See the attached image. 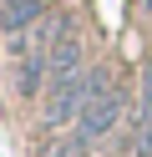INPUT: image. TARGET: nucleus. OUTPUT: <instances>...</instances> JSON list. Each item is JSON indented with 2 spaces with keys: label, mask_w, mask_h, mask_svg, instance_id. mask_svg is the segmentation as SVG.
<instances>
[{
  "label": "nucleus",
  "mask_w": 152,
  "mask_h": 157,
  "mask_svg": "<svg viewBox=\"0 0 152 157\" xmlns=\"http://www.w3.org/2000/svg\"><path fill=\"white\" fill-rule=\"evenodd\" d=\"M122 106H127V101H122V91H117V81H111V76H107V81H101L96 91H91V101H86V112H81V122H76V137H81V142H96V137H107L111 127L122 122Z\"/></svg>",
  "instance_id": "nucleus-2"
},
{
  "label": "nucleus",
  "mask_w": 152,
  "mask_h": 157,
  "mask_svg": "<svg viewBox=\"0 0 152 157\" xmlns=\"http://www.w3.org/2000/svg\"><path fill=\"white\" fill-rule=\"evenodd\" d=\"M107 81V71H76L66 76V81H51L46 86V122L51 127H66V122H81V112H86L91 91Z\"/></svg>",
  "instance_id": "nucleus-1"
},
{
  "label": "nucleus",
  "mask_w": 152,
  "mask_h": 157,
  "mask_svg": "<svg viewBox=\"0 0 152 157\" xmlns=\"http://www.w3.org/2000/svg\"><path fill=\"white\" fill-rule=\"evenodd\" d=\"M46 5H51V0H5V5H0V31L15 41L20 31H30L36 21H46V15H51Z\"/></svg>",
  "instance_id": "nucleus-3"
},
{
  "label": "nucleus",
  "mask_w": 152,
  "mask_h": 157,
  "mask_svg": "<svg viewBox=\"0 0 152 157\" xmlns=\"http://www.w3.org/2000/svg\"><path fill=\"white\" fill-rule=\"evenodd\" d=\"M76 71H86L81 66V41L76 36H66V41L51 51V66H46V86L51 81H66V76H76Z\"/></svg>",
  "instance_id": "nucleus-4"
},
{
  "label": "nucleus",
  "mask_w": 152,
  "mask_h": 157,
  "mask_svg": "<svg viewBox=\"0 0 152 157\" xmlns=\"http://www.w3.org/2000/svg\"><path fill=\"white\" fill-rule=\"evenodd\" d=\"M137 152L152 157V122H137Z\"/></svg>",
  "instance_id": "nucleus-5"
}]
</instances>
